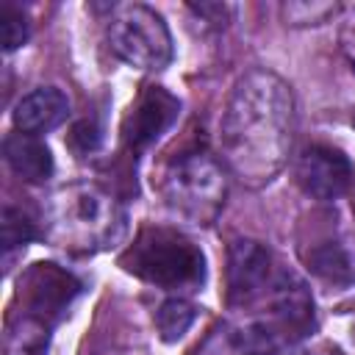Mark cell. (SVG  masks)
Segmentation results:
<instances>
[{"instance_id": "1", "label": "cell", "mask_w": 355, "mask_h": 355, "mask_svg": "<svg viewBox=\"0 0 355 355\" xmlns=\"http://www.w3.org/2000/svg\"><path fill=\"white\" fill-rule=\"evenodd\" d=\"M294 97L269 69H250L239 78L219 128L227 166L250 183L272 180L291 150Z\"/></svg>"}, {"instance_id": "2", "label": "cell", "mask_w": 355, "mask_h": 355, "mask_svg": "<svg viewBox=\"0 0 355 355\" xmlns=\"http://www.w3.org/2000/svg\"><path fill=\"white\" fill-rule=\"evenodd\" d=\"M50 239L67 250L97 252L119 244L128 233L122 202L97 183H72L53 194L47 208Z\"/></svg>"}, {"instance_id": "3", "label": "cell", "mask_w": 355, "mask_h": 355, "mask_svg": "<svg viewBox=\"0 0 355 355\" xmlns=\"http://www.w3.org/2000/svg\"><path fill=\"white\" fill-rule=\"evenodd\" d=\"M166 205L191 225H211L227 197V180L214 155L202 150L172 158L161 175Z\"/></svg>"}, {"instance_id": "4", "label": "cell", "mask_w": 355, "mask_h": 355, "mask_svg": "<svg viewBox=\"0 0 355 355\" xmlns=\"http://www.w3.org/2000/svg\"><path fill=\"white\" fill-rule=\"evenodd\" d=\"M122 266L161 288H197L205 280L200 247L166 227L144 230L122 255Z\"/></svg>"}, {"instance_id": "5", "label": "cell", "mask_w": 355, "mask_h": 355, "mask_svg": "<svg viewBox=\"0 0 355 355\" xmlns=\"http://www.w3.org/2000/svg\"><path fill=\"white\" fill-rule=\"evenodd\" d=\"M111 50L136 69H164L172 61V36L158 11L133 3L122 6L108 28Z\"/></svg>"}, {"instance_id": "6", "label": "cell", "mask_w": 355, "mask_h": 355, "mask_svg": "<svg viewBox=\"0 0 355 355\" xmlns=\"http://www.w3.org/2000/svg\"><path fill=\"white\" fill-rule=\"evenodd\" d=\"M78 294L80 280L55 263H33V269L19 280V297L25 300L28 313L44 324L61 319Z\"/></svg>"}, {"instance_id": "7", "label": "cell", "mask_w": 355, "mask_h": 355, "mask_svg": "<svg viewBox=\"0 0 355 355\" xmlns=\"http://www.w3.org/2000/svg\"><path fill=\"white\" fill-rule=\"evenodd\" d=\"M272 283H275V272H272L269 250L252 239L233 241L230 258H227V300H230V305H250L252 300L266 297Z\"/></svg>"}, {"instance_id": "8", "label": "cell", "mask_w": 355, "mask_h": 355, "mask_svg": "<svg viewBox=\"0 0 355 355\" xmlns=\"http://www.w3.org/2000/svg\"><path fill=\"white\" fill-rule=\"evenodd\" d=\"M180 114V100L164 86H147L141 97L133 103L122 122V139L130 150H144L155 144Z\"/></svg>"}, {"instance_id": "9", "label": "cell", "mask_w": 355, "mask_h": 355, "mask_svg": "<svg viewBox=\"0 0 355 355\" xmlns=\"http://www.w3.org/2000/svg\"><path fill=\"white\" fill-rule=\"evenodd\" d=\"M349 178H352V164L347 161L344 153L333 147L313 144L297 158V180L302 191L322 202L341 197L349 186Z\"/></svg>"}, {"instance_id": "10", "label": "cell", "mask_w": 355, "mask_h": 355, "mask_svg": "<svg viewBox=\"0 0 355 355\" xmlns=\"http://www.w3.org/2000/svg\"><path fill=\"white\" fill-rule=\"evenodd\" d=\"M69 114V97L55 86H39L14 105V125L19 133L39 136L58 128Z\"/></svg>"}, {"instance_id": "11", "label": "cell", "mask_w": 355, "mask_h": 355, "mask_svg": "<svg viewBox=\"0 0 355 355\" xmlns=\"http://www.w3.org/2000/svg\"><path fill=\"white\" fill-rule=\"evenodd\" d=\"M3 153H6V161L14 169V175H19L28 183H44L55 169L53 153L39 136L11 133L3 144Z\"/></svg>"}, {"instance_id": "12", "label": "cell", "mask_w": 355, "mask_h": 355, "mask_svg": "<svg viewBox=\"0 0 355 355\" xmlns=\"http://www.w3.org/2000/svg\"><path fill=\"white\" fill-rule=\"evenodd\" d=\"M47 324L31 313L17 316L6 333V355H47Z\"/></svg>"}, {"instance_id": "13", "label": "cell", "mask_w": 355, "mask_h": 355, "mask_svg": "<svg viewBox=\"0 0 355 355\" xmlns=\"http://www.w3.org/2000/svg\"><path fill=\"white\" fill-rule=\"evenodd\" d=\"M311 269L330 280V283H349L355 277V263L349 258V252L341 247V244H324V247H316L311 255Z\"/></svg>"}, {"instance_id": "14", "label": "cell", "mask_w": 355, "mask_h": 355, "mask_svg": "<svg viewBox=\"0 0 355 355\" xmlns=\"http://www.w3.org/2000/svg\"><path fill=\"white\" fill-rule=\"evenodd\" d=\"M194 316H197V308L180 297H172L166 300L158 313H155V324H158V333L164 341H178L186 336V330L194 324Z\"/></svg>"}, {"instance_id": "15", "label": "cell", "mask_w": 355, "mask_h": 355, "mask_svg": "<svg viewBox=\"0 0 355 355\" xmlns=\"http://www.w3.org/2000/svg\"><path fill=\"white\" fill-rule=\"evenodd\" d=\"M0 230H3V250H6V252L17 250V247H25L28 241L36 239V227H33V222H31L22 211H17V208H11V205L3 208Z\"/></svg>"}, {"instance_id": "16", "label": "cell", "mask_w": 355, "mask_h": 355, "mask_svg": "<svg viewBox=\"0 0 355 355\" xmlns=\"http://www.w3.org/2000/svg\"><path fill=\"white\" fill-rule=\"evenodd\" d=\"M0 42H3V50L8 53L28 42V17L11 3H3L0 8Z\"/></svg>"}, {"instance_id": "17", "label": "cell", "mask_w": 355, "mask_h": 355, "mask_svg": "<svg viewBox=\"0 0 355 355\" xmlns=\"http://www.w3.org/2000/svg\"><path fill=\"white\" fill-rule=\"evenodd\" d=\"M69 141H72V147H75V150H80V153H92V150H97V147H100V141H103V130H100V125H97V122L83 119V122H78V125L72 128Z\"/></svg>"}]
</instances>
